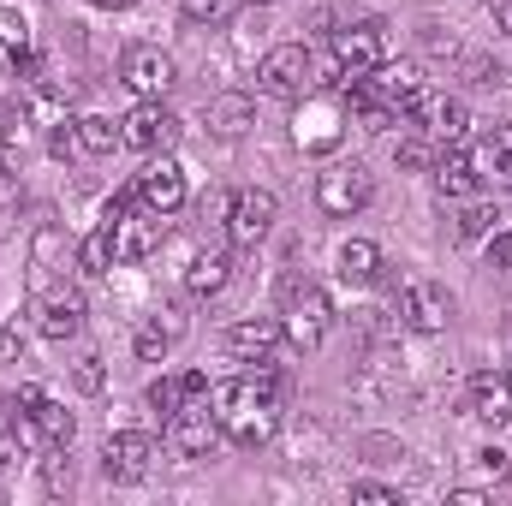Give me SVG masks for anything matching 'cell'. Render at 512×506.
<instances>
[{
	"label": "cell",
	"instance_id": "obj_37",
	"mask_svg": "<svg viewBox=\"0 0 512 506\" xmlns=\"http://www.w3.org/2000/svg\"><path fill=\"white\" fill-rule=\"evenodd\" d=\"M24 137V108L18 102H0V149H12Z\"/></svg>",
	"mask_w": 512,
	"mask_h": 506
},
{
	"label": "cell",
	"instance_id": "obj_1",
	"mask_svg": "<svg viewBox=\"0 0 512 506\" xmlns=\"http://www.w3.org/2000/svg\"><path fill=\"white\" fill-rule=\"evenodd\" d=\"M209 411H215V423H221V441H233V447H268L274 435H280V393H268V387H256L251 376L239 381H215L209 387Z\"/></svg>",
	"mask_w": 512,
	"mask_h": 506
},
{
	"label": "cell",
	"instance_id": "obj_41",
	"mask_svg": "<svg viewBox=\"0 0 512 506\" xmlns=\"http://www.w3.org/2000/svg\"><path fill=\"white\" fill-rule=\"evenodd\" d=\"M48 149H54L60 161H72V155H78V126H72V120H66V126H54V137H48Z\"/></svg>",
	"mask_w": 512,
	"mask_h": 506
},
{
	"label": "cell",
	"instance_id": "obj_43",
	"mask_svg": "<svg viewBox=\"0 0 512 506\" xmlns=\"http://www.w3.org/2000/svg\"><path fill=\"white\" fill-rule=\"evenodd\" d=\"M24 358V334L18 328H0V364H18Z\"/></svg>",
	"mask_w": 512,
	"mask_h": 506
},
{
	"label": "cell",
	"instance_id": "obj_4",
	"mask_svg": "<svg viewBox=\"0 0 512 506\" xmlns=\"http://www.w3.org/2000/svg\"><path fill=\"white\" fill-rule=\"evenodd\" d=\"M274 221H280V197L268 185H245V191H233L221 227H227V245L233 251H251V245H262L274 233Z\"/></svg>",
	"mask_w": 512,
	"mask_h": 506
},
{
	"label": "cell",
	"instance_id": "obj_15",
	"mask_svg": "<svg viewBox=\"0 0 512 506\" xmlns=\"http://www.w3.org/2000/svg\"><path fill=\"white\" fill-rule=\"evenodd\" d=\"M84 292L78 286H48L42 298H36V334L42 340H72L78 328H84Z\"/></svg>",
	"mask_w": 512,
	"mask_h": 506
},
{
	"label": "cell",
	"instance_id": "obj_31",
	"mask_svg": "<svg viewBox=\"0 0 512 506\" xmlns=\"http://www.w3.org/2000/svg\"><path fill=\"white\" fill-rule=\"evenodd\" d=\"M173 340H179V334H173V328H167L161 316H149V322H143V328L131 334V352H137L143 364H161V358L173 352Z\"/></svg>",
	"mask_w": 512,
	"mask_h": 506
},
{
	"label": "cell",
	"instance_id": "obj_12",
	"mask_svg": "<svg viewBox=\"0 0 512 506\" xmlns=\"http://www.w3.org/2000/svg\"><path fill=\"white\" fill-rule=\"evenodd\" d=\"M292 137H298V149H310V155H334L340 137H346V108L328 102V96H304V108H298V120H292Z\"/></svg>",
	"mask_w": 512,
	"mask_h": 506
},
{
	"label": "cell",
	"instance_id": "obj_8",
	"mask_svg": "<svg viewBox=\"0 0 512 506\" xmlns=\"http://www.w3.org/2000/svg\"><path fill=\"white\" fill-rule=\"evenodd\" d=\"M405 120L423 131L429 143H465V131H471V108L459 102V96H447V90H417L411 96V108H405Z\"/></svg>",
	"mask_w": 512,
	"mask_h": 506
},
{
	"label": "cell",
	"instance_id": "obj_18",
	"mask_svg": "<svg viewBox=\"0 0 512 506\" xmlns=\"http://www.w3.org/2000/svg\"><path fill=\"white\" fill-rule=\"evenodd\" d=\"M221 346H227L233 358H245V364L268 358V352L280 346V316H251V322H233V328L221 334Z\"/></svg>",
	"mask_w": 512,
	"mask_h": 506
},
{
	"label": "cell",
	"instance_id": "obj_33",
	"mask_svg": "<svg viewBox=\"0 0 512 506\" xmlns=\"http://www.w3.org/2000/svg\"><path fill=\"white\" fill-rule=\"evenodd\" d=\"M185 399H191V393H185V381H179V376H161V381H149V405H155L161 417H173V411H179Z\"/></svg>",
	"mask_w": 512,
	"mask_h": 506
},
{
	"label": "cell",
	"instance_id": "obj_19",
	"mask_svg": "<svg viewBox=\"0 0 512 506\" xmlns=\"http://www.w3.org/2000/svg\"><path fill=\"white\" fill-rule=\"evenodd\" d=\"M340 96L352 102V114H358V126H364V131L399 126V108H393L382 90H376V78H346V84H340Z\"/></svg>",
	"mask_w": 512,
	"mask_h": 506
},
{
	"label": "cell",
	"instance_id": "obj_17",
	"mask_svg": "<svg viewBox=\"0 0 512 506\" xmlns=\"http://www.w3.org/2000/svg\"><path fill=\"white\" fill-rule=\"evenodd\" d=\"M471 417H477L483 429H507L512 423V376L483 370V376L471 381Z\"/></svg>",
	"mask_w": 512,
	"mask_h": 506
},
{
	"label": "cell",
	"instance_id": "obj_22",
	"mask_svg": "<svg viewBox=\"0 0 512 506\" xmlns=\"http://www.w3.org/2000/svg\"><path fill=\"white\" fill-rule=\"evenodd\" d=\"M471 167L483 185H512V126H495L477 149H471Z\"/></svg>",
	"mask_w": 512,
	"mask_h": 506
},
{
	"label": "cell",
	"instance_id": "obj_32",
	"mask_svg": "<svg viewBox=\"0 0 512 506\" xmlns=\"http://www.w3.org/2000/svg\"><path fill=\"white\" fill-rule=\"evenodd\" d=\"M239 6H245V0H179V12H185L191 24H227Z\"/></svg>",
	"mask_w": 512,
	"mask_h": 506
},
{
	"label": "cell",
	"instance_id": "obj_48",
	"mask_svg": "<svg viewBox=\"0 0 512 506\" xmlns=\"http://www.w3.org/2000/svg\"><path fill=\"white\" fill-rule=\"evenodd\" d=\"M90 6H102V12H120V6H137V0H90Z\"/></svg>",
	"mask_w": 512,
	"mask_h": 506
},
{
	"label": "cell",
	"instance_id": "obj_46",
	"mask_svg": "<svg viewBox=\"0 0 512 506\" xmlns=\"http://www.w3.org/2000/svg\"><path fill=\"white\" fill-rule=\"evenodd\" d=\"M477 459H483V471H495V477L507 471V453H495V447H489V453H477Z\"/></svg>",
	"mask_w": 512,
	"mask_h": 506
},
{
	"label": "cell",
	"instance_id": "obj_50",
	"mask_svg": "<svg viewBox=\"0 0 512 506\" xmlns=\"http://www.w3.org/2000/svg\"><path fill=\"white\" fill-rule=\"evenodd\" d=\"M256 6H268V0H256Z\"/></svg>",
	"mask_w": 512,
	"mask_h": 506
},
{
	"label": "cell",
	"instance_id": "obj_45",
	"mask_svg": "<svg viewBox=\"0 0 512 506\" xmlns=\"http://www.w3.org/2000/svg\"><path fill=\"white\" fill-rule=\"evenodd\" d=\"M227 203H233V191H209V197H203V221H209V215L227 221Z\"/></svg>",
	"mask_w": 512,
	"mask_h": 506
},
{
	"label": "cell",
	"instance_id": "obj_21",
	"mask_svg": "<svg viewBox=\"0 0 512 506\" xmlns=\"http://www.w3.org/2000/svg\"><path fill=\"white\" fill-rule=\"evenodd\" d=\"M233 280V251H197L185 262V292L191 298H221Z\"/></svg>",
	"mask_w": 512,
	"mask_h": 506
},
{
	"label": "cell",
	"instance_id": "obj_23",
	"mask_svg": "<svg viewBox=\"0 0 512 506\" xmlns=\"http://www.w3.org/2000/svg\"><path fill=\"white\" fill-rule=\"evenodd\" d=\"M251 126H256V102L251 96L233 90V96H215V102H209V131H215L221 143H239Z\"/></svg>",
	"mask_w": 512,
	"mask_h": 506
},
{
	"label": "cell",
	"instance_id": "obj_25",
	"mask_svg": "<svg viewBox=\"0 0 512 506\" xmlns=\"http://www.w3.org/2000/svg\"><path fill=\"white\" fill-rule=\"evenodd\" d=\"M60 251H66L60 227H54V221H42V227H36V239H30V286H36V292H48V286H54V262H60Z\"/></svg>",
	"mask_w": 512,
	"mask_h": 506
},
{
	"label": "cell",
	"instance_id": "obj_13",
	"mask_svg": "<svg viewBox=\"0 0 512 506\" xmlns=\"http://www.w3.org/2000/svg\"><path fill=\"white\" fill-rule=\"evenodd\" d=\"M399 322H405L411 334H441V328L453 322L447 286H435V280H405V286H399Z\"/></svg>",
	"mask_w": 512,
	"mask_h": 506
},
{
	"label": "cell",
	"instance_id": "obj_14",
	"mask_svg": "<svg viewBox=\"0 0 512 506\" xmlns=\"http://www.w3.org/2000/svg\"><path fill=\"white\" fill-rule=\"evenodd\" d=\"M167 441H173V453H185V459H209L215 441H221V423H215L209 399H185V405L167 417Z\"/></svg>",
	"mask_w": 512,
	"mask_h": 506
},
{
	"label": "cell",
	"instance_id": "obj_5",
	"mask_svg": "<svg viewBox=\"0 0 512 506\" xmlns=\"http://www.w3.org/2000/svg\"><path fill=\"white\" fill-rule=\"evenodd\" d=\"M316 203H322V215H334V221L364 215V209L376 203V179H370V167H358V161H334V167L316 179Z\"/></svg>",
	"mask_w": 512,
	"mask_h": 506
},
{
	"label": "cell",
	"instance_id": "obj_20",
	"mask_svg": "<svg viewBox=\"0 0 512 506\" xmlns=\"http://www.w3.org/2000/svg\"><path fill=\"white\" fill-rule=\"evenodd\" d=\"M477 185H483V179H477L471 155H465L459 143H447V149L435 155V191H441V197H453V203H471V197H477Z\"/></svg>",
	"mask_w": 512,
	"mask_h": 506
},
{
	"label": "cell",
	"instance_id": "obj_27",
	"mask_svg": "<svg viewBox=\"0 0 512 506\" xmlns=\"http://www.w3.org/2000/svg\"><path fill=\"white\" fill-rule=\"evenodd\" d=\"M30 54H36L30 48V18L12 12V6H0V66L18 72V60H30Z\"/></svg>",
	"mask_w": 512,
	"mask_h": 506
},
{
	"label": "cell",
	"instance_id": "obj_34",
	"mask_svg": "<svg viewBox=\"0 0 512 506\" xmlns=\"http://www.w3.org/2000/svg\"><path fill=\"white\" fill-rule=\"evenodd\" d=\"M495 221H501V215H495L489 203H465V215H459V239H489Z\"/></svg>",
	"mask_w": 512,
	"mask_h": 506
},
{
	"label": "cell",
	"instance_id": "obj_28",
	"mask_svg": "<svg viewBox=\"0 0 512 506\" xmlns=\"http://www.w3.org/2000/svg\"><path fill=\"white\" fill-rule=\"evenodd\" d=\"M370 78H376V90H382L399 114H405V108H411V96L423 90V72H417V66H376Z\"/></svg>",
	"mask_w": 512,
	"mask_h": 506
},
{
	"label": "cell",
	"instance_id": "obj_16",
	"mask_svg": "<svg viewBox=\"0 0 512 506\" xmlns=\"http://www.w3.org/2000/svg\"><path fill=\"white\" fill-rule=\"evenodd\" d=\"M161 239H167V215H155V209H131L126 221L114 227V256L120 262H149V256L161 251Z\"/></svg>",
	"mask_w": 512,
	"mask_h": 506
},
{
	"label": "cell",
	"instance_id": "obj_24",
	"mask_svg": "<svg viewBox=\"0 0 512 506\" xmlns=\"http://www.w3.org/2000/svg\"><path fill=\"white\" fill-rule=\"evenodd\" d=\"M382 245H370V239H346L340 245V280L346 286H370V280H382Z\"/></svg>",
	"mask_w": 512,
	"mask_h": 506
},
{
	"label": "cell",
	"instance_id": "obj_36",
	"mask_svg": "<svg viewBox=\"0 0 512 506\" xmlns=\"http://www.w3.org/2000/svg\"><path fill=\"white\" fill-rule=\"evenodd\" d=\"M60 453H66V447H48V459H42V483H48V495L72 489V465H66Z\"/></svg>",
	"mask_w": 512,
	"mask_h": 506
},
{
	"label": "cell",
	"instance_id": "obj_38",
	"mask_svg": "<svg viewBox=\"0 0 512 506\" xmlns=\"http://www.w3.org/2000/svg\"><path fill=\"white\" fill-rule=\"evenodd\" d=\"M471 72H477L483 90H512V72L507 66H495V60H471Z\"/></svg>",
	"mask_w": 512,
	"mask_h": 506
},
{
	"label": "cell",
	"instance_id": "obj_3",
	"mask_svg": "<svg viewBox=\"0 0 512 506\" xmlns=\"http://www.w3.org/2000/svg\"><path fill=\"white\" fill-rule=\"evenodd\" d=\"M328 54L340 66V84L346 78H370L376 66H387V24L382 18H358V24L328 30Z\"/></svg>",
	"mask_w": 512,
	"mask_h": 506
},
{
	"label": "cell",
	"instance_id": "obj_30",
	"mask_svg": "<svg viewBox=\"0 0 512 506\" xmlns=\"http://www.w3.org/2000/svg\"><path fill=\"white\" fill-rule=\"evenodd\" d=\"M114 262H120V256H114V227H96L90 239H78V268H84L90 280H102Z\"/></svg>",
	"mask_w": 512,
	"mask_h": 506
},
{
	"label": "cell",
	"instance_id": "obj_26",
	"mask_svg": "<svg viewBox=\"0 0 512 506\" xmlns=\"http://www.w3.org/2000/svg\"><path fill=\"white\" fill-rule=\"evenodd\" d=\"M30 417H36V429H42V441H48V447H72V435H78V417H72L60 399H48V393H42V399L30 405Z\"/></svg>",
	"mask_w": 512,
	"mask_h": 506
},
{
	"label": "cell",
	"instance_id": "obj_6",
	"mask_svg": "<svg viewBox=\"0 0 512 506\" xmlns=\"http://www.w3.org/2000/svg\"><path fill=\"white\" fill-rule=\"evenodd\" d=\"M256 90L274 96V102H304V96H310V48H304V42L268 48L262 66H256Z\"/></svg>",
	"mask_w": 512,
	"mask_h": 506
},
{
	"label": "cell",
	"instance_id": "obj_9",
	"mask_svg": "<svg viewBox=\"0 0 512 506\" xmlns=\"http://www.w3.org/2000/svg\"><path fill=\"white\" fill-rule=\"evenodd\" d=\"M155 459H161V447H155L149 429H120V435H108V447H102V477H108V483H143V477L155 471Z\"/></svg>",
	"mask_w": 512,
	"mask_h": 506
},
{
	"label": "cell",
	"instance_id": "obj_49",
	"mask_svg": "<svg viewBox=\"0 0 512 506\" xmlns=\"http://www.w3.org/2000/svg\"><path fill=\"white\" fill-rule=\"evenodd\" d=\"M495 483H507V489H512V459H507V471H501V477H495Z\"/></svg>",
	"mask_w": 512,
	"mask_h": 506
},
{
	"label": "cell",
	"instance_id": "obj_10",
	"mask_svg": "<svg viewBox=\"0 0 512 506\" xmlns=\"http://www.w3.org/2000/svg\"><path fill=\"white\" fill-rule=\"evenodd\" d=\"M179 143V120L167 114V102H137L126 120H120V149L137 155H167Z\"/></svg>",
	"mask_w": 512,
	"mask_h": 506
},
{
	"label": "cell",
	"instance_id": "obj_44",
	"mask_svg": "<svg viewBox=\"0 0 512 506\" xmlns=\"http://www.w3.org/2000/svg\"><path fill=\"white\" fill-rule=\"evenodd\" d=\"M185 393H191V399H209V387H215V381H209V370H185Z\"/></svg>",
	"mask_w": 512,
	"mask_h": 506
},
{
	"label": "cell",
	"instance_id": "obj_29",
	"mask_svg": "<svg viewBox=\"0 0 512 506\" xmlns=\"http://www.w3.org/2000/svg\"><path fill=\"white\" fill-rule=\"evenodd\" d=\"M72 126H78V149L84 155H114L120 149V120H108V114H84Z\"/></svg>",
	"mask_w": 512,
	"mask_h": 506
},
{
	"label": "cell",
	"instance_id": "obj_40",
	"mask_svg": "<svg viewBox=\"0 0 512 506\" xmlns=\"http://www.w3.org/2000/svg\"><path fill=\"white\" fill-rule=\"evenodd\" d=\"M352 501H370V506H399V489H387V483H352Z\"/></svg>",
	"mask_w": 512,
	"mask_h": 506
},
{
	"label": "cell",
	"instance_id": "obj_2",
	"mask_svg": "<svg viewBox=\"0 0 512 506\" xmlns=\"http://www.w3.org/2000/svg\"><path fill=\"white\" fill-rule=\"evenodd\" d=\"M328 328H334V304H328V292H322L316 280L286 274V280H280V340H286L292 352H316Z\"/></svg>",
	"mask_w": 512,
	"mask_h": 506
},
{
	"label": "cell",
	"instance_id": "obj_42",
	"mask_svg": "<svg viewBox=\"0 0 512 506\" xmlns=\"http://www.w3.org/2000/svg\"><path fill=\"white\" fill-rule=\"evenodd\" d=\"M489 268H512V233H489Z\"/></svg>",
	"mask_w": 512,
	"mask_h": 506
},
{
	"label": "cell",
	"instance_id": "obj_11",
	"mask_svg": "<svg viewBox=\"0 0 512 506\" xmlns=\"http://www.w3.org/2000/svg\"><path fill=\"white\" fill-rule=\"evenodd\" d=\"M131 191H137L143 209H155V215H179V209H185V167H179L173 155H149L143 173L131 179Z\"/></svg>",
	"mask_w": 512,
	"mask_h": 506
},
{
	"label": "cell",
	"instance_id": "obj_7",
	"mask_svg": "<svg viewBox=\"0 0 512 506\" xmlns=\"http://www.w3.org/2000/svg\"><path fill=\"white\" fill-rule=\"evenodd\" d=\"M120 84H126L137 102H161V96L179 84V66H173L167 48H155V42H131L126 54H120Z\"/></svg>",
	"mask_w": 512,
	"mask_h": 506
},
{
	"label": "cell",
	"instance_id": "obj_47",
	"mask_svg": "<svg viewBox=\"0 0 512 506\" xmlns=\"http://www.w3.org/2000/svg\"><path fill=\"white\" fill-rule=\"evenodd\" d=\"M495 24H501V36H512V0H495Z\"/></svg>",
	"mask_w": 512,
	"mask_h": 506
},
{
	"label": "cell",
	"instance_id": "obj_35",
	"mask_svg": "<svg viewBox=\"0 0 512 506\" xmlns=\"http://www.w3.org/2000/svg\"><path fill=\"white\" fill-rule=\"evenodd\" d=\"M72 381H78V393H102V387H108V370H102V358H96V352H84V358L72 364Z\"/></svg>",
	"mask_w": 512,
	"mask_h": 506
},
{
	"label": "cell",
	"instance_id": "obj_39",
	"mask_svg": "<svg viewBox=\"0 0 512 506\" xmlns=\"http://www.w3.org/2000/svg\"><path fill=\"white\" fill-rule=\"evenodd\" d=\"M393 161H399V167H429V161H435V149H429V143H417V137H405V143L393 149Z\"/></svg>",
	"mask_w": 512,
	"mask_h": 506
}]
</instances>
